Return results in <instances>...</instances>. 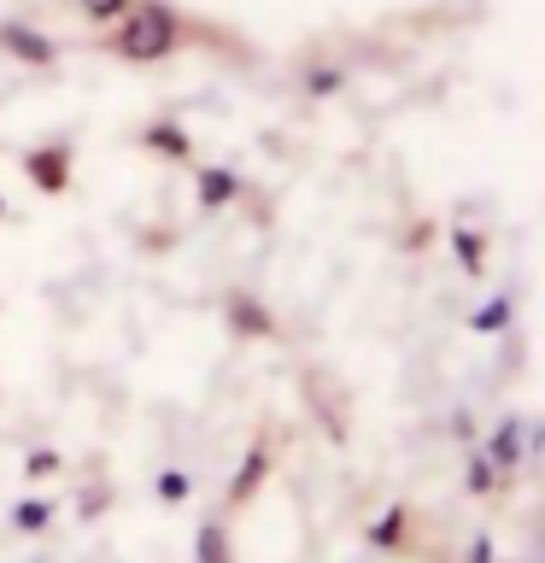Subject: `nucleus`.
Instances as JSON below:
<instances>
[{
    "label": "nucleus",
    "mask_w": 545,
    "mask_h": 563,
    "mask_svg": "<svg viewBox=\"0 0 545 563\" xmlns=\"http://www.w3.org/2000/svg\"><path fill=\"white\" fill-rule=\"evenodd\" d=\"M182 47V18H176L165 0H135L130 12L118 18V35H112V53L130 65H158Z\"/></svg>",
    "instance_id": "obj_1"
},
{
    "label": "nucleus",
    "mask_w": 545,
    "mask_h": 563,
    "mask_svg": "<svg viewBox=\"0 0 545 563\" xmlns=\"http://www.w3.org/2000/svg\"><path fill=\"white\" fill-rule=\"evenodd\" d=\"M0 47H7L18 65H35V70L59 65V42L42 30H30V24H0Z\"/></svg>",
    "instance_id": "obj_2"
},
{
    "label": "nucleus",
    "mask_w": 545,
    "mask_h": 563,
    "mask_svg": "<svg viewBox=\"0 0 545 563\" xmlns=\"http://www.w3.org/2000/svg\"><path fill=\"white\" fill-rule=\"evenodd\" d=\"M65 165H70V153H65V147H42V153H30V158H24L30 183H35V188H47V194H59V188H65Z\"/></svg>",
    "instance_id": "obj_3"
},
{
    "label": "nucleus",
    "mask_w": 545,
    "mask_h": 563,
    "mask_svg": "<svg viewBox=\"0 0 545 563\" xmlns=\"http://www.w3.org/2000/svg\"><path fill=\"white\" fill-rule=\"evenodd\" d=\"M141 141H147V147H153L158 158H188V153H193V141H188V130H182V123H170V118H158V123H147V135H141Z\"/></svg>",
    "instance_id": "obj_4"
},
{
    "label": "nucleus",
    "mask_w": 545,
    "mask_h": 563,
    "mask_svg": "<svg viewBox=\"0 0 545 563\" xmlns=\"http://www.w3.org/2000/svg\"><path fill=\"white\" fill-rule=\"evenodd\" d=\"M522 429H527V422H516V417L499 422V429H492V440H487V464H499V470L516 464V457H522V440H527Z\"/></svg>",
    "instance_id": "obj_5"
},
{
    "label": "nucleus",
    "mask_w": 545,
    "mask_h": 563,
    "mask_svg": "<svg viewBox=\"0 0 545 563\" xmlns=\"http://www.w3.org/2000/svg\"><path fill=\"white\" fill-rule=\"evenodd\" d=\"M235 194H241V176H235V170H200V206H205V211L229 206Z\"/></svg>",
    "instance_id": "obj_6"
},
{
    "label": "nucleus",
    "mask_w": 545,
    "mask_h": 563,
    "mask_svg": "<svg viewBox=\"0 0 545 563\" xmlns=\"http://www.w3.org/2000/svg\"><path fill=\"white\" fill-rule=\"evenodd\" d=\"M193 558H200V563H235V558H229V540H223L218 522L200 528V540H193Z\"/></svg>",
    "instance_id": "obj_7"
},
{
    "label": "nucleus",
    "mask_w": 545,
    "mask_h": 563,
    "mask_svg": "<svg viewBox=\"0 0 545 563\" xmlns=\"http://www.w3.org/2000/svg\"><path fill=\"white\" fill-rule=\"evenodd\" d=\"M47 522H53V505H42V499H35V505L24 499V505L12 510V528H18V534H42Z\"/></svg>",
    "instance_id": "obj_8"
},
{
    "label": "nucleus",
    "mask_w": 545,
    "mask_h": 563,
    "mask_svg": "<svg viewBox=\"0 0 545 563\" xmlns=\"http://www.w3.org/2000/svg\"><path fill=\"white\" fill-rule=\"evenodd\" d=\"M510 317H516V306H510V299H487V306L475 311L469 323L481 329V334H492V329H510Z\"/></svg>",
    "instance_id": "obj_9"
},
{
    "label": "nucleus",
    "mask_w": 545,
    "mask_h": 563,
    "mask_svg": "<svg viewBox=\"0 0 545 563\" xmlns=\"http://www.w3.org/2000/svg\"><path fill=\"white\" fill-rule=\"evenodd\" d=\"M130 7H135V0H77V12L88 18V24H118Z\"/></svg>",
    "instance_id": "obj_10"
},
{
    "label": "nucleus",
    "mask_w": 545,
    "mask_h": 563,
    "mask_svg": "<svg viewBox=\"0 0 545 563\" xmlns=\"http://www.w3.org/2000/svg\"><path fill=\"white\" fill-rule=\"evenodd\" d=\"M452 246H457V258H464V271L469 276H481V235H475V229H457V235H452Z\"/></svg>",
    "instance_id": "obj_11"
},
{
    "label": "nucleus",
    "mask_w": 545,
    "mask_h": 563,
    "mask_svg": "<svg viewBox=\"0 0 545 563\" xmlns=\"http://www.w3.org/2000/svg\"><path fill=\"white\" fill-rule=\"evenodd\" d=\"M188 470H165V475H158V499H165V505H182L188 499Z\"/></svg>",
    "instance_id": "obj_12"
},
{
    "label": "nucleus",
    "mask_w": 545,
    "mask_h": 563,
    "mask_svg": "<svg viewBox=\"0 0 545 563\" xmlns=\"http://www.w3.org/2000/svg\"><path fill=\"white\" fill-rule=\"evenodd\" d=\"M341 82H346V70H334V65H316V70H305V95H334Z\"/></svg>",
    "instance_id": "obj_13"
},
{
    "label": "nucleus",
    "mask_w": 545,
    "mask_h": 563,
    "mask_svg": "<svg viewBox=\"0 0 545 563\" xmlns=\"http://www.w3.org/2000/svg\"><path fill=\"white\" fill-rule=\"evenodd\" d=\"M258 470H264V452H253V457H246V470L235 475V499H246V493L258 487Z\"/></svg>",
    "instance_id": "obj_14"
},
{
    "label": "nucleus",
    "mask_w": 545,
    "mask_h": 563,
    "mask_svg": "<svg viewBox=\"0 0 545 563\" xmlns=\"http://www.w3.org/2000/svg\"><path fill=\"white\" fill-rule=\"evenodd\" d=\"M235 323H241V329H270V317H264V311H253L246 299H235Z\"/></svg>",
    "instance_id": "obj_15"
},
{
    "label": "nucleus",
    "mask_w": 545,
    "mask_h": 563,
    "mask_svg": "<svg viewBox=\"0 0 545 563\" xmlns=\"http://www.w3.org/2000/svg\"><path fill=\"white\" fill-rule=\"evenodd\" d=\"M469 493H492V464H487V457H475V470H469Z\"/></svg>",
    "instance_id": "obj_16"
},
{
    "label": "nucleus",
    "mask_w": 545,
    "mask_h": 563,
    "mask_svg": "<svg viewBox=\"0 0 545 563\" xmlns=\"http://www.w3.org/2000/svg\"><path fill=\"white\" fill-rule=\"evenodd\" d=\"M376 545H399V517H387V522L376 528Z\"/></svg>",
    "instance_id": "obj_17"
},
{
    "label": "nucleus",
    "mask_w": 545,
    "mask_h": 563,
    "mask_svg": "<svg viewBox=\"0 0 545 563\" xmlns=\"http://www.w3.org/2000/svg\"><path fill=\"white\" fill-rule=\"evenodd\" d=\"M53 464H59V457H53V452H35V457H30V475H47Z\"/></svg>",
    "instance_id": "obj_18"
},
{
    "label": "nucleus",
    "mask_w": 545,
    "mask_h": 563,
    "mask_svg": "<svg viewBox=\"0 0 545 563\" xmlns=\"http://www.w3.org/2000/svg\"><path fill=\"white\" fill-rule=\"evenodd\" d=\"M0 211H7V206H0Z\"/></svg>",
    "instance_id": "obj_19"
}]
</instances>
